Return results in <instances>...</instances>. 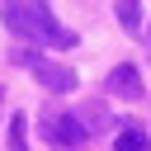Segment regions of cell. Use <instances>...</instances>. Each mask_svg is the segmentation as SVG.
Returning a JSON list of instances; mask_svg holds the SVG:
<instances>
[{"label":"cell","mask_w":151,"mask_h":151,"mask_svg":"<svg viewBox=\"0 0 151 151\" xmlns=\"http://www.w3.org/2000/svg\"><path fill=\"white\" fill-rule=\"evenodd\" d=\"M0 19H5V28L19 38V42H28V47H52V52H71L80 38L52 14V5L47 0H5L0 5Z\"/></svg>","instance_id":"1"},{"label":"cell","mask_w":151,"mask_h":151,"mask_svg":"<svg viewBox=\"0 0 151 151\" xmlns=\"http://www.w3.org/2000/svg\"><path fill=\"white\" fill-rule=\"evenodd\" d=\"M14 61H24V66L33 71V80H38L42 90H52V94H71V90L80 85V76H76L71 66H61V61H52V57H42V52L19 47V52H14Z\"/></svg>","instance_id":"2"},{"label":"cell","mask_w":151,"mask_h":151,"mask_svg":"<svg viewBox=\"0 0 151 151\" xmlns=\"http://www.w3.org/2000/svg\"><path fill=\"white\" fill-rule=\"evenodd\" d=\"M42 137H47V146H57V151H80V146L90 142V127L80 123V113L57 109V113L42 118Z\"/></svg>","instance_id":"3"},{"label":"cell","mask_w":151,"mask_h":151,"mask_svg":"<svg viewBox=\"0 0 151 151\" xmlns=\"http://www.w3.org/2000/svg\"><path fill=\"white\" fill-rule=\"evenodd\" d=\"M109 94H118V99H142V71H137L132 61L113 66V71H109Z\"/></svg>","instance_id":"4"},{"label":"cell","mask_w":151,"mask_h":151,"mask_svg":"<svg viewBox=\"0 0 151 151\" xmlns=\"http://www.w3.org/2000/svg\"><path fill=\"white\" fill-rule=\"evenodd\" d=\"M76 113H80V123H85L90 132H104V127L113 123V113H109V104H99V99H94V104H85V109H76Z\"/></svg>","instance_id":"5"},{"label":"cell","mask_w":151,"mask_h":151,"mask_svg":"<svg viewBox=\"0 0 151 151\" xmlns=\"http://www.w3.org/2000/svg\"><path fill=\"white\" fill-rule=\"evenodd\" d=\"M113 14L123 24V33H137L142 28V0H113Z\"/></svg>","instance_id":"6"},{"label":"cell","mask_w":151,"mask_h":151,"mask_svg":"<svg viewBox=\"0 0 151 151\" xmlns=\"http://www.w3.org/2000/svg\"><path fill=\"white\" fill-rule=\"evenodd\" d=\"M118 151H151L146 127H123V132H118Z\"/></svg>","instance_id":"7"},{"label":"cell","mask_w":151,"mask_h":151,"mask_svg":"<svg viewBox=\"0 0 151 151\" xmlns=\"http://www.w3.org/2000/svg\"><path fill=\"white\" fill-rule=\"evenodd\" d=\"M28 146V123H24V113H14L9 118V151H24Z\"/></svg>","instance_id":"8"},{"label":"cell","mask_w":151,"mask_h":151,"mask_svg":"<svg viewBox=\"0 0 151 151\" xmlns=\"http://www.w3.org/2000/svg\"><path fill=\"white\" fill-rule=\"evenodd\" d=\"M0 109H5V85H0Z\"/></svg>","instance_id":"9"},{"label":"cell","mask_w":151,"mask_h":151,"mask_svg":"<svg viewBox=\"0 0 151 151\" xmlns=\"http://www.w3.org/2000/svg\"><path fill=\"white\" fill-rule=\"evenodd\" d=\"M146 38H151V24H146Z\"/></svg>","instance_id":"10"}]
</instances>
